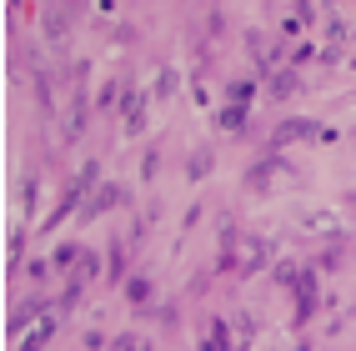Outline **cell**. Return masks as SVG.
<instances>
[{"label": "cell", "mask_w": 356, "mask_h": 351, "mask_svg": "<svg viewBox=\"0 0 356 351\" xmlns=\"http://www.w3.org/2000/svg\"><path fill=\"white\" fill-rule=\"evenodd\" d=\"M201 171H211V151H201V156H191V176H201Z\"/></svg>", "instance_id": "2"}, {"label": "cell", "mask_w": 356, "mask_h": 351, "mask_svg": "<svg viewBox=\"0 0 356 351\" xmlns=\"http://www.w3.org/2000/svg\"><path fill=\"white\" fill-rule=\"evenodd\" d=\"M306 131H312V121H286V126L276 131V146H286V140H301Z\"/></svg>", "instance_id": "1"}]
</instances>
